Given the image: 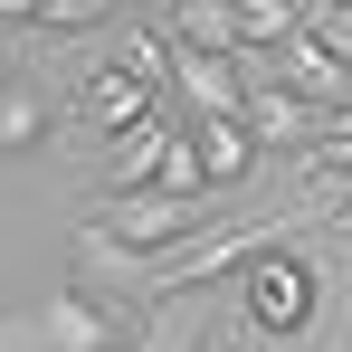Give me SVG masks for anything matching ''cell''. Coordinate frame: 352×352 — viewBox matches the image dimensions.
<instances>
[{
    "instance_id": "6da1fadb",
    "label": "cell",
    "mask_w": 352,
    "mask_h": 352,
    "mask_svg": "<svg viewBox=\"0 0 352 352\" xmlns=\"http://www.w3.org/2000/svg\"><path fill=\"white\" fill-rule=\"evenodd\" d=\"M219 229V200H200V190H153V200H105V210H86L76 219V248L86 257H181L190 238Z\"/></svg>"
},
{
    "instance_id": "7a4b0ae2",
    "label": "cell",
    "mask_w": 352,
    "mask_h": 352,
    "mask_svg": "<svg viewBox=\"0 0 352 352\" xmlns=\"http://www.w3.org/2000/svg\"><path fill=\"white\" fill-rule=\"evenodd\" d=\"M324 267L295 248V238H276L267 257H248L238 267V324L248 333H267V343H305L314 324H324Z\"/></svg>"
},
{
    "instance_id": "3957f363",
    "label": "cell",
    "mask_w": 352,
    "mask_h": 352,
    "mask_svg": "<svg viewBox=\"0 0 352 352\" xmlns=\"http://www.w3.org/2000/svg\"><path fill=\"white\" fill-rule=\"evenodd\" d=\"M286 219H295V200H267V210H248V219H229V229L190 238L181 257H162V267H153V305H172V295H190L200 276H238L248 257H267V248L286 238Z\"/></svg>"
},
{
    "instance_id": "277c9868",
    "label": "cell",
    "mask_w": 352,
    "mask_h": 352,
    "mask_svg": "<svg viewBox=\"0 0 352 352\" xmlns=\"http://www.w3.org/2000/svg\"><path fill=\"white\" fill-rule=\"evenodd\" d=\"M96 190H105V200L190 190V181H181V124H172V115H153V124H133V133H115V143L96 153Z\"/></svg>"
},
{
    "instance_id": "5b68a950",
    "label": "cell",
    "mask_w": 352,
    "mask_h": 352,
    "mask_svg": "<svg viewBox=\"0 0 352 352\" xmlns=\"http://www.w3.org/2000/svg\"><path fill=\"white\" fill-rule=\"evenodd\" d=\"M67 115L86 124L96 143H115V133H133V124L172 115V105H162V86H143V76H133V67H124L115 48H105V58H96L86 76H76V96H67Z\"/></svg>"
},
{
    "instance_id": "8992f818",
    "label": "cell",
    "mask_w": 352,
    "mask_h": 352,
    "mask_svg": "<svg viewBox=\"0 0 352 352\" xmlns=\"http://www.w3.org/2000/svg\"><path fill=\"white\" fill-rule=\"evenodd\" d=\"M257 162H267V143L248 133V115H190V124H181V181H190L200 200L238 190Z\"/></svg>"
},
{
    "instance_id": "52a82bcc",
    "label": "cell",
    "mask_w": 352,
    "mask_h": 352,
    "mask_svg": "<svg viewBox=\"0 0 352 352\" xmlns=\"http://www.w3.org/2000/svg\"><path fill=\"white\" fill-rule=\"evenodd\" d=\"M58 124H67V96L10 58V67H0V153H10V162H29V153H48V143H58Z\"/></svg>"
},
{
    "instance_id": "ba28073f",
    "label": "cell",
    "mask_w": 352,
    "mask_h": 352,
    "mask_svg": "<svg viewBox=\"0 0 352 352\" xmlns=\"http://www.w3.org/2000/svg\"><path fill=\"white\" fill-rule=\"evenodd\" d=\"M257 67H267V76L286 86V96H305L314 115H333V105H352V67L333 58V48H324L314 29H295L286 48H276V58H257Z\"/></svg>"
},
{
    "instance_id": "9c48e42d",
    "label": "cell",
    "mask_w": 352,
    "mask_h": 352,
    "mask_svg": "<svg viewBox=\"0 0 352 352\" xmlns=\"http://www.w3.org/2000/svg\"><path fill=\"white\" fill-rule=\"evenodd\" d=\"M248 133H257L267 153H286V162H305V143H314V105L286 96L257 58H248Z\"/></svg>"
},
{
    "instance_id": "30bf717a",
    "label": "cell",
    "mask_w": 352,
    "mask_h": 352,
    "mask_svg": "<svg viewBox=\"0 0 352 352\" xmlns=\"http://www.w3.org/2000/svg\"><path fill=\"white\" fill-rule=\"evenodd\" d=\"M38 333H48V352H115L133 324H115V314H105V305H96L86 286H67V295H48Z\"/></svg>"
},
{
    "instance_id": "8fae6325",
    "label": "cell",
    "mask_w": 352,
    "mask_h": 352,
    "mask_svg": "<svg viewBox=\"0 0 352 352\" xmlns=\"http://www.w3.org/2000/svg\"><path fill=\"white\" fill-rule=\"evenodd\" d=\"M219 10H229L238 58H276L295 29H305V0H219Z\"/></svg>"
},
{
    "instance_id": "7c38bea8",
    "label": "cell",
    "mask_w": 352,
    "mask_h": 352,
    "mask_svg": "<svg viewBox=\"0 0 352 352\" xmlns=\"http://www.w3.org/2000/svg\"><path fill=\"white\" fill-rule=\"evenodd\" d=\"M295 172H314L324 190H333V181H352V105L314 115V143H305V162H295Z\"/></svg>"
},
{
    "instance_id": "4fadbf2b",
    "label": "cell",
    "mask_w": 352,
    "mask_h": 352,
    "mask_svg": "<svg viewBox=\"0 0 352 352\" xmlns=\"http://www.w3.org/2000/svg\"><path fill=\"white\" fill-rule=\"evenodd\" d=\"M124 0H38V29L48 38H86V29H105Z\"/></svg>"
},
{
    "instance_id": "5bb4252c",
    "label": "cell",
    "mask_w": 352,
    "mask_h": 352,
    "mask_svg": "<svg viewBox=\"0 0 352 352\" xmlns=\"http://www.w3.org/2000/svg\"><path fill=\"white\" fill-rule=\"evenodd\" d=\"M305 29H314V38L352 67V0H305Z\"/></svg>"
},
{
    "instance_id": "9a60e30c",
    "label": "cell",
    "mask_w": 352,
    "mask_h": 352,
    "mask_svg": "<svg viewBox=\"0 0 352 352\" xmlns=\"http://www.w3.org/2000/svg\"><path fill=\"white\" fill-rule=\"evenodd\" d=\"M0 29H38V0H0Z\"/></svg>"
},
{
    "instance_id": "2e32d148",
    "label": "cell",
    "mask_w": 352,
    "mask_h": 352,
    "mask_svg": "<svg viewBox=\"0 0 352 352\" xmlns=\"http://www.w3.org/2000/svg\"><path fill=\"white\" fill-rule=\"evenodd\" d=\"M343 248H352V238H343Z\"/></svg>"
},
{
    "instance_id": "e0dca14e",
    "label": "cell",
    "mask_w": 352,
    "mask_h": 352,
    "mask_svg": "<svg viewBox=\"0 0 352 352\" xmlns=\"http://www.w3.org/2000/svg\"><path fill=\"white\" fill-rule=\"evenodd\" d=\"M200 352H210V343H200Z\"/></svg>"
}]
</instances>
